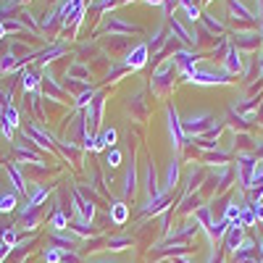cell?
Instances as JSON below:
<instances>
[{
	"instance_id": "1",
	"label": "cell",
	"mask_w": 263,
	"mask_h": 263,
	"mask_svg": "<svg viewBox=\"0 0 263 263\" xmlns=\"http://www.w3.org/2000/svg\"><path fill=\"white\" fill-rule=\"evenodd\" d=\"M182 129H184V135H197V137H203L208 129H213V116L208 111H200V114H192L182 121Z\"/></svg>"
},
{
	"instance_id": "2",
	"label": "cell",
	"mask_w": 263,
	"mask_h": 263,
	"mask_svg": "<svg viewBox=\"0 0 263 263\" xmlns=\"http://www.w3.org/2000/svg\"><path fill=\"white\" fill-rule=\"evenodd\" d=\"M258 161L253 156H239L237 158V177H239V187L248 190L250 187V179H253V171H255Z\"/></svg>"
},
{
	"instance_id": "3",
	"label": "cell",
	"mask_w": 263,
	"mask_h": 263,
	"mask_svg": "<svg viewBox=\"0 0 263 263\" xmlns=\"http://www.w3.org/2000/svg\"><path fill=\"white\" fill-rule=\"evenodd\" d=\"M82 13H84V0H66L63 8H61V21H63V27L77 24V21L82 18Z\"/></svg>"
},
{
	"instance_id": "4",
	"label": "cell",
	"mask_w": 263,
	"mask_h": 263,
	"mask_svg": "<svg viewBox=\"0 0 263 263\" xmlns=\"http://www.w3.org/2000/svg\"><path fill=\"white\" fill-rule=\"evenodd\" d=\"M168 132H171L174 147H179L184 142V129H182V119L177 114V108H168Z\"/></svg>"
},
{
	"instance_id": "5",
	"label": "cell",
	"mask_w": 263,
	"mask_h": 263,
	"mask_svg": "<svg viewBox=\"0 0 263 263\" xmlns=\"http://www.w3.org/2000/svg\"><path fill=\"white\" fill-rule=\"evenodd\" d=\"M190 79L197 82V84H224L227 82V74H216L211 69H195Z\"/></svg>"
},
{
	"instance_id": "6",
	"label": "cell",
	"mask_w": 263,
	"mask_h": 263,
	"mask_svg": "<svg viewBox=\"0 0 263 263\" xmlns=\"http://www.w3.org/2000/svg\"><path fill=\"white\" fill-rule=\"evenodd\" d=\"M111 147H116V129L108 126V129H103L100 135L95 137L92 150H111Z\"/></svg>"
},
{
	"instance_id": "7",
	"label": "cell",
	"mask_w": 263,
	"mask_h": 263,
	"mask_svg": "<svg viewBox=\"0 0 263 263\" xmlns=\"http://www.w3.org/2000/svg\"><path fill=\"white\" fill-rule=\"evenodd\" d=\"M18 124H21V121H18V111H16L13 105H6V108H3V126H0V132H3L6 137H11V132H13Z\"/></svg>"
},
{
	"instance_id": "8",
	"label": "cell",
	"mask_w": 263,
	"mask_h": 263,
	"mask_svg": "<svg viewBox=\"0 0 263 263\" xmlns=\"http://www.w3.org/2000/svg\"><path fill=\"white\" fill-rule=\"evenodd\" d=\"M74 197V203H77V213H79V218H77V221H90V218H92V213H95V208H92V203L90 200H84V197L79 195V192H74L71 195Z\"/></svg>"
},
{
	"instance_id": "9",
	"label": "cell",
	"mask_w": 263,
	"mask_h": 263,
	"mask_svg": "<svg viewBox=\"0 0 263 263\" xmlns=\"http://www.w3.org/2000/svg\"><path fill=\"white\" fill-rule=\"evenodd\" d=\"M145 190H147V200H153V197L163 195V190L158 187V179H156V166H147V177H145Z\"/></svg>"
},
{
	"instance_id": "10",
	"label": "cell",
	"mask_w": 263,
	"mask_h": 263,
	"mask_svg": "<svg viewBox=\"0 0 263 263\" xmlns=\"http://www.w3.org/2000/svg\"><path fill=\"white\" fill-rule=\"evenodd\" d=\"M147 61V45H137L135 50H129L126 55V66L129 69H140V66H145Z\"/></svg>"
},
{
	"instance_id": "11",
	"label": "cell",
	"mask_w": 263,
	"mask_h": 263,
	"mask_svg": "<svg viewBox=\"0 0 263 263\" xmlns=\"http://www.w3.org/2000/svg\"><path fill=\"white\" fill-rule=\"evenodd\" d=\"M135 190H137V168H135V163H129V168H126V174H124V187H121V195H124V197H129V195H135Z\"/></svg>"
},
{
	"instance_id": "12",
	"label": "cell",
	"mask_w": 263,
	"mask_h": 263,
	"mask_svg": "<svg viewBox=\"0 0 263 263\" xmlns=\"http://www.w3.org/2000/svg\"><path fill=\"white\" fill-rule=\"evenodd\" d=\"M239 242H242V227H239V224H234V227H229V229H227V242H224V248L237 253Z\"/></svg>"
},
{
	"instance_id": "13",
	"label": "cell",
	"mask_w": 263,
	"mask_h": 263,
	"mask_svg": "<svg viewBox=\"0 0 263 263\" xmlns=\"http://www.w3.org/2000/svg\"><path fill=\"white\" fill-rule=\"evenodd\" d=\"M45 197H48V190H45V187H40V190H34V192H32V197H29V200H27V205L21 208V216H27V213H32V211H34V208H37V205H40L42 200H45Z\"/></svg>"
},
{
	"instance_id": "14",
	"label": "cell",
	"mask_w": 263,
	"mask_h": 263,
	"mask_svg": "<svg viewBox=\"0 0 263 263\" xmlns=\"http://www.w3.org/2000/svg\"><path fill=\"white\" fill-rule=\"evenodd\" d=\"M177 179H179V163L174 161V163L168 166V171H166V182H163V192H166V195L177 187Z\"/></svg>"
},
{
	"instance_id": "15",
	"label": "cell",
	"mask_w": 263,
	"mask_h": 263,
	"mask_svg": "<svg viewBox=\"0 0 263 263\" xmlns=\"http://www.w3.org/2000/svg\"><path fill=\"white\" fill-rule=\"evenodd\" d=\"M105 27L111 29V32H135V29H137L135 24H126V21H121L119 16H111V21H108Z\"/></svg>"
},
{
	"instance_id": "16",
	"label": "cell",
	"mask_w": 263,
	"mask_h": 263,
	"mask_svg": "<svg viewBox=\"0 0 263 263\" xmlns=\"http://www.w3.org/2000/svg\"><path fill=\"white\" fill-rule=\"evenodd\" d=\"M239 224H242V227H253L255 224V216H253V205L250 203L239 205Z\"/></svg>"
},
{
	"instance_id": "17",
	"label": "cell",
	"mask_w": 263,
	"mask_h": 263,
	"mask_svg": "<svg viewBox=\"0 0 263 263\" xmlns=\"http://www.w3.org/2000/svg\"><path fill=\"white\" fill-rule=\"evenodd\" d=\"M126 216H129V208H126L124 203H116V205L111 208V218H114V224H124V221H126Z\"/></svg>"
},
{
	"instance_id": "18",
	"label": "cell",
	"mask_w": 263,
	"mask_h": 263,
	"mask_svg": "<svg viewBox=\"0 0 263 263\" xmlns=\"http://www.w3.org/2000/svg\"><path fill=\"white\" fill-rule=\"evenodd\" d=\"M50 227H53L55 232H63L66 227H69V218H66V213H63V211H55V213H53V218H50Z\"/></svg>"
},
{
	"instance_id": "19",
	"label": "cell",
	"mask_w": 263,
	"mask_h": 263,
	"mask_svg": "<svg viewBox=\"0 0 263 263\" xmlns=\"http://www.w3.org/2000/svg\"><path fill=\"white\" fill-rule=\"evenodd\" d=\"M8 174H11V182H13L16 192H24V190H27V184H24V179H21V174H18V168H16L13 163L8 166Z\"/></svg>"
},
{
	"instance_id": "20",
	"label": "cell",
	"mask_w": 263,
	"mask_h": 263,
	"mask_svg": "<svg viewBox=\"0 0 263 263\" xmlns=\"http://www.w3.org/2000/svg\"><path fill=\"white\" fill-rule=\"evenodd\" d=\"M37 84H40V79H37V74H24V77H21V87H24V90L27 92H34L37 90Z\"/></svg>"
},
{
	"instance_id": "21",
	"label": "cell",
	"mask_w": 263,
	"mask_h": 263,
	"mask_svg": "<svg viewBox=\"0 0 263 263\" xmlns=\"http://www.w3.org/2000/svg\"><path fill=\"white\" fill-rule=\"evenodd\" d=\"M13 208H16V195H13V192L0 195V211L8 213V211H13Z\"/></svg>"
},
{
	"instance_id": "22",
	"label": "cell",
	"mask_w": 263,
	"mask_h": 263,
	"mask_svg": "<svg viewBox=\"0 0 263 263\" xmlns=\"http://www.w3.org/2000/svg\"><path fill=\"white\" fill-rule=\"evenodd\" d=\"M239 66H242V63H239V53L232 48V50L227 53V69H229V71H239Z\"/></svg>"
},
{
	"instance_id": "23",
	"label": "cell",
	"mask_w": 263,
	"mask_h": 263,
	"mask_svg": "<svg viewBox=\"0 0 263 263\" xmlns=\"http://www.w3.org/2000/svg\"><path fill=\"white\" fill-rule=\"evenodd\" d=\"M171 32H177V34H179V40H184V42H195V37H190V34H187V29L179 24L177 18H171Z\"/></svg>"
},
{
	"instance_id": "24",
	"label": "cell",
	"mask_w": 263,
	"mask_h": 263,
	"mask_svg": "<svg viewBox=\"0 0 263 263\" xmlns=\"http://www.w3.org/2000/svg\"><path fill=\"white\" fill-rule=\"evenodd\" d=\"M126 245H132V237H114L111 242H108V248H111V250H124Z\"/></svg>"
},
{
	"instance_id": "25",
	"label": "cell",
	"mask_w": 263,
	"mask_h": 263,
	"mask_svg": "<svg viewBox=\"0 0 263 263\" xmlns=\"http://www.w3.org/2000/svg\"><path fill=\"white\" fill-rule=\"evenodd\" d=\"M119 163H121V153H119L116 147H111V150H108V166L114 168V166H119Z\"/></svg>"
},
{
	"instance_id": "26",
	"label": "cell",
	"mask_w": 263,
	"mask_h": 263,
	"mask_svg": "<svg viewBox=\"0 0 263 263\" xmlns=\"http://www.w3.org/2000/svg\"><path fill=\"white\" fill-rule=\"evenodd\" d=\"M45 260L48 263H61V250L58 248H48L45 250Z\"/></svg>"
},
{
	"instance_id": "27",
	"label": "cell",
	"mask_w": 263,
	"mask_h": 263,
	"mask_svg": "<svg viewBox=\"0 0 263 263\" xmlns=\"http://www.w3.org/2000/svg\"><path fill=\"white\" fill-rule=\"evenodd\" d=\"M182 6L187 8V13H190L192 21H195V18H200V11H197V6H192V0H182Z\"/></svg>"
},
{
	"instance_id": "28",
	"label": "cell",
	"mask_w": 263,
	"mask_h": 263,
	"mask_svg": "<svg viewBox=\"0 0 263 263\" xmlns=\"http://www.w3.org/2000/svg\"><path fill=\"white\" fill-rule=\"evenodd\" d=\"M3 245H6V248H13V245H16V232H13V229L3 232Z\"/></svg>"
},
{
	"instance_id": "29",
	"label": "cell",
	"mask_w": 263,
	"mask_h": 263,
	"mask_svg": "<svg viewBox=\"0 0 263 263\" xmlns=\"http://www.w3.org/2000/svg\"><path fill=\"white\" fill-rule=\"evenodd\" d=\"M237 263H263L255 253H248V255H237Z\"/></svg>"
},
{
	"instance_id": "30",
	"label": "cell",
	"mask_w": 263,
	"mask_h": 263,
	"mask_svg": "<svg viewBox=\"0 0 263 263\" xmlns=\"http://www.w3.org/2000/svg\"><path fill=\"white\" fill-rule=\"evenodd\" d=\"M0 69H13V58H11V55H6L3 61H0Z\"/></svg>"
},
{
	"instance_id": "31",
	"label": "cell",
	"mask_w": 263,
	"mask_h": 263,
	"mask_svg": "<svg viewBox=\"0 0 263 263\" xmlns=\"http://www.w3.org/2000/svg\"><path fill=\"white\" fill-rule=\"evenodd\" d=\"M111 0H95V6H108Z\"/></svg>"
},
{
	"instance_id": "32",
	"label": "cell",
	"mask_w": 263,
	"mask_h": 263,
	"mask_svg": "<svg viewBox=\"0 0 263 263\" xmlns=\"http://www.w3.org/2000/svg\"><path fill=\"white\" fill-rule=\"evenodd\" d=\"M6 32H8V29H6V24H0V37H3Z\"/></svg>"
},
{
	"instance_id": "33",
	"label": "cell",
	"mask_w": 263,
	"mask_h": 263,
	"mask_svg": "<svg viewBox=\"0 0 263 263\" xmlns=\"http://www.w3.org/2000/svg\"><path fill=\"white\" fill-rule=\"evenodd\" d=\"M177 263H190V260L187 258H177Z\"/></svg>"
},
{
	"instance_id": "34",
	"label": "cell",
	"mask_w": 263,
	"mask_h": 263,
	"mask_svg": "<svg viewBox=\"0 0 263 263\" xmlns=\"http://www.w3.org/2000/svg\"><path fill=\"white\" fill-rule=\"evenodd\" d=\"M147 3H163V0H147Z\"/></svg>"
}]
</instances>
